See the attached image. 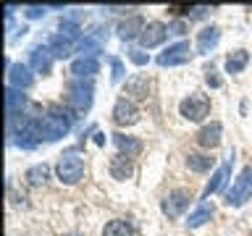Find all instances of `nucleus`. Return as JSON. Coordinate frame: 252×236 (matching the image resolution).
I'll return each instance as SVG.
<instances>
[{"label": "nucleus", "instance_id": "f257e3e1", "mask_svg": "<svg viewBox=\"0 0 252 236\" xmlns=\"http://www.w3.org/2000/svg\"><path fill=\"white\" fill-rule=\"evenodd\" d=\"M71 121H74V116L63 113L61 108H53L50 113H47L42 121H39V139H45V142H58V139H63V137L71 131Z\"/></svg>", "mask_w": 252, "mask_h": 236}, {"label": "nucleus", "instance_id": "f03ea898", "mask_svg": "<svg viewBox=\"0 0 252 236\" xmlns=\"http://www.w3.org/2000/svg\"><path fill=\"white\" fill-rule=\"evenodd\" d=\"M55 173H58L61 184H68V186L76 184V181L84 176V157L76 155L74 149L66 152V155H61L58 165H55Z\"/></svg>", "mask_w": 252, "mask_h": 236}, {"label": "nucleus", "instance_id": "7ed1b4c3", "mask_svg": "<svg viewBox=\"0 0 252 236\" xmlns=\"http://www.w3.org/2000/svg\"><path fill=\"white\" fill-rule=\"evenodd\" d=\"M247 200H252V165H247L239 173V178L231 184V189L226 194V205L228 207H242Z\"/></svg>", "mask_w": 252, "mask_h": 236}, {"label": "nucleus", "instance_id": "20e7f679", "mask_svg": "<svg viewBox=\"0 0 252 236\" xmlns=\"http://www.w3.org/2000/svg\"><path fill=\"white\" fill-rule=\"evenodd\" d=\"M92 84L84 82V79H76V82L68 84V105L76 110V113H87L92 108Z\"/></svg>", "mask_w": 252, "mask_h": 236}, {"label": "nucleus", "instance_id": "39448f33", "mask_svg": "<svg viewBox=\"0 0 252 236\" xmlns=\"http://www.w3.org/2000/svg\"><path fill=\"white\" fill-rule=\"evenodd\" d=\"M179 113L184 116L187 121H202V118L210 113V100L205 97V94H200V92H192L189 97L181 100Z\"/></svg>", "mask_w": 252, "mask_h": 236}, {"label": "nucleus", "instance_id": "423d86ee", "mask_svg": "<svg viewBox=\"0 0 252 236\" xmlns=\"http://www.w3.org/2000/svg\"><path fill=\"white\" fill-rule=\"evenodd\" d=\"M105 39H108V27H92L82 39H79V53H82V58H97V53L105 47Z\"/></svg>", "mask_w": 252, "mask_h": 236}, {"label": "nucleus", "instance_id": "0eeeda50", "mask_svg": "<svg viewBox=\"0 0 252 236\" xmlns=\"http://www.w3.org/2000/svg\"><path fill=\"white\" fill-rule=\"evenodd\" d=\"M13 142L19 145L21 149H34L37 145H39V121L37 118H32V116H27L21 121V126L13 131Z\"/></svg>", "mask_w": 252, "mask_h": 236}, {"label": "nucleus", "instance_id": "6e6552de", "mask_svg": "<svg viewBox=\"0 0 252 236\" xmlns=\"http://www.w3.org/2000/svg\"><path fill=\"white\" fill-rule=\"evenodd\" d=\"M192 58V45L187 42V39H181L176 45H168L165 50L158 55V66H181V63H187Z\"/></svg>", "mask_w": 252, "mask_h": 236}, {"label": "nucleus", "instance_id": "1a4fd4ad", "mask_svg": "<svg viewBox=\"0 0 252 236\" xmlns=\"http://www.w3.org/2000/svg\"><path fill=\"white\" fill-rule=\"evenodd\" d=\"M189 202H192V192H189V189H173V192H168V197L160 202V210L168 218H179L181 212L189 207Z\"/></svg>", "mask_w": 252, "mask_h": 236}, {"label": "nucleus", "instance_id": "9d476101", "mask_svg": "<svg viewBox=\"0 0 252 236\" xmlns=\"http://www.w3.org/2000/svg\"><path fill=\"white\" fill-rule=\"evenodd\" d=\"M113 121L118 126H131V123H137L139 121V108L134 105V102L129 97H121L113 105Z\"/></svg>", "mask_w": 252, "mask_h": 236}, {"label": "nucleus", "instance_id": "9b49d317", "mask_svg": "<svg viewBox=\"0 0 252 236\" xmlns=\"http://www.w3.org/2000/svg\"><path fill=\"white\" fill-rule=\"evenodd\" d=\"M165 37H168V27L160 21H150L145 31H142V37H139V42L145 50H150V47H158V45H163L165 42Z\"/></svg>", "mask_w": 252, "mask_h": 236}, {"label": "nucleus", "instance_id": "f8f14e48", "mask_svg": "<svg viewBox=\"0 0 252 236\" xmlns=\"http://www.w3.org/2000/svg\"><path fill=\"white\" fill-rule=\"evenodd\" d=\"M8 84L13 87V89H29L32 84H34V76H32V68L24 66V63H16V66L8 68Z\"/></svg>", "mask_w": 252, "mask_h": 236}, {"label": "nucleus", "instance_id": "ddd939ff", "mask_svg": "<svg viewBox=\"0 0 252 236\" xmlns=\"http://www.w3.org/2000/svg\"><path fill=\"white\" fill-rule=\"evenodd\" d=\"M29 68L37 71V74H50L53 68V53L47 50V47H34V50L29 53Z\"/></svg>", "mask_w": 252, "mask_h": 236}, {"label": "nucleus", "instance_id": "4468645a", "mask_svg": "<svg viewBox=\"0 0 252 236\" xmlns=\"http://www.w3.org/2000/svg\"><path fill=\"white\" fill-rule=\"evenodd\" d=\"M74 47H76V39L63 37L61 31L58 34H50V39H47V50L53 53V58H68L74 53Z\"/></svg>", "mask_w": 252, "mask_h": 236}, {"label": "nucleus", "instance_id": "2eb2a0df", "mask_svg": "<svg viewBox=\"0 0 252 236\" xmlns=\"http://www.w3.org/2000/svg\"><path fill=\"white\" fill-rule=\"evenodd\" d=\"M220 134H223V126H220L218 121H213V123H208V126L200 129L197 142H200V147H205V149H216L220 145Z\"/></svg>", "mask_w": 252, "mask_h": 236}, {"label": "nucleus", "instance_id": "dca6fc26", "mask_svg": "<svg viewBox=\"0 0 252 236\" xmlns=\"http://www.w3.org/2000/svg\"><path fill=\"white\" fill-rule=\"evenodd\" d=\"M24 105H27V94H24L21 89H13V87H8L5 89V110H8V121H16L19 118V113L24 110Z\"/></svg>", "mask_w": 252, "mask_h": 236}, {"label": "nucleus", "instance_id": "f3484780", "mask_svg": "<svg viewBox=\"0 0 252 236\" xmlns=\"http://www.w3.org/2000/svg\"><path fill=\"white\" fill-rule=\"evenodd\" d=\"M71 74H74V79H92L94 74H100V60L97 58H76L71 63Z\"/></svg>", "mask_w": 252, "mask_h": 236}, {"label": "nucleus", "instance_id": "a211bd4d", "mask_svg": "<svg viewBox=\"0 0 252 236\" xmlns=\"http://www.w3.org/2000/svg\"><path fill=\"white\" fill-rule=\"evenodd\" d=\"M218 39H220V29L218 27H205L200 34H197V53L210 55V50L218 45Z\"/></svg>", "mask_w": 252, "mask_h": 236}, {"label": "nucleus", "instance_id": "6ab92c4d", "mask_svg": "<svg viewBox=\"0 0 252 236\" xmlns=\"http://www.w3.org/2000/svg\"><path fill=\"white\" fill-rule=\"evenodd\" d=\"M142 31H145V21H142V16H131V19H126L118 24V37L124 39V42H129L134 37H142Z\"/></svg>", "mask_w": 252, "mask_h": 236}, {"label": "nucleus", "instance_id": "aec40b11", "mask_svg": "<svg viewBox=\"0 0 252 236\" xmlns=\"http://www.w3.org/2000/svg\"><path fill=\"white\" fill-rule=\"evenodd\" d=\"M131 173H134V165H131V157H126L118 152L113 160H110V176L118 178V181H126V178H131Z\"/></svg>", "mask_w": 252, "mask_h": 236}, {"label": "nucleus", "instance_id": "412c9836", "mask_svg": "<svg viewBox=\"0 0 252 236\" xmlns=\"http://www.w3.org/2000/svg\"><path fill=\"white\" fill-rule=\"evenodd\" d=\"M147 87H150L147 74H134V76L126 79L124 94H131V97H147Z\"/></svg>", "mask_w": 252, "mask_h": 236}, {"label": "nucleus", "instance_id": "4be33fe9", "mask_svg": "<svg viewBox=\"0 0 252 236\" xmlns=\"http://www.w3.org/2000/svg\"><path fill=\"white\" fill-rule=\"evenodd\" d=\"M247 63H250V53L247 50H234V53L226 55L223 68H226V74H242V71L247 68Z\"/></svg>", "mask_w": 252, "mask_h": 236}, {"label": "nucleus", "instance_id": "5701e85b", "mask_svg": "<svg viewBox=\"0 0 252 236\" xmlns=\"http://www.w3.org/2000/svg\"><path fill=\"white\" fill-rule=\"evenodd\" d=\"M213 212H216V207H213L210 202H200V207H197L192 215L187 218V228H200V226H205V223L213 218Z\"/></svg>", "mask_w": 252, "mask_h": 236}, {"label": "nucleus", "instance_id": "b1692460", "mask_svg": "<svg viewBox=\"0 0 252 236\" xmlns=\"http://www.w3.org/2000/svg\"><path fill=\"white\" fill-rule=\"evenodd\" d=\"M113 142H116V147L121 149V155H126V157H134V155L142 152V142L134 139V137H126V134H113Z\"/></svg>", "mask_w": 252, "mask_h": 236}, {"label": "nucleus", "instance_id": "393cba45", "mask_svg": "<svg viewBox=\"0 0 252 236\" xmlns=\"http://www.w3.org/2000/svg\"><path fill=\"white\" fill-rule=\"evenodd\" d=\"M187 165H189L192 171H197V173H208V171L213 168V165H216V157L192 152V155H187Z\"/></svg>", "mask_w": 252, "mask_h": 236}, {"label": "nucleus", "instance_id": "a878e982", "mask_svg": "<svg viewBox=\"0 0 252 236\" xmlns=\"http://www.w3.org/2000/svg\"><path fill=\"white\" fill-rule=\"evenodd\" d=\"M102 236H134V228L126 220H110L102 228Z\"/></svg>", "mask_w": 252, "mask_h": 236}, {"label": "nucleus", "instance_id": "bb28decb", "mask_svg": "<svg viewBox=\"0 0 252 236\" xmlns=\"http://www.w3.org/2000/svg\"><path fill=\"white\" fill-rule=\"evenodd\" d=\"M47 176H50V168H47L45 163H39V165H32V168L27 171V181L32 186H39V184H45Z\"/></svg>", "mask_w": 252, "mask_h": 236}, {"label": "nucleus", "instance_id": "cd10ccee", "mask_svg": "<svg viewBox=\"0 0 252 236\" xmlns=\"http://www.w3.org/2000/svg\"><path fill=\"white\" fill-rule=\"evenodd\" d=\"M61 34L63 37H71V39H79L82 27H79L76 21H71V19H61Z\"/></svg>", "mask_w": 252, "mask_h": 236}, {"label": "nucleus", "instance_id": "c85d7f7f", "mask_svg": "<svg viewBox=\"0 0 252 236\" xmlns=\"http://www.w3.org/2000/svg\"><path fill=\"white\" fill-rule=\"evenodd\" d=\"M110 71H113V74H110V82L113 84H118L124 79V74H126V68H124V60H118V58H110Z\"/></svg>", "mask_w": 252, "mask_h": 236}, {"label": "nucleus", "instance_id": "c756f323", "mask_svg": "<svg viewBox=\"0 0 252 236\" xmlns=\"http://www.w3.org/2000/svg\"><path fill=\"white\" fill-rule=\"evenodd\" d=\"M129 58H131V63H137V66H147V63H150V55L145 50H137V47H131V50H129Z\"/></svg>", "mask_w": 252, "mask_h": 236}, {"label": "nucleus", "instance_id": "7c9ffc66", "mask_svg": "<svg viewBox=\"0 0 252 236\" xmlns=\"http://www.w3.org/2000/svg\"><path fill=\"white\" fill-rule=\"evenodd\" d=\"M205 82H208V87H213V89H218V87H223V79H220L213 68L205 71Z\"/></svg>", "mask_w": 252, "mask_h": 236}, {"label": "nucleus", "instance_id": "2f4dec72", "mask_svg": "<svg viewBox=\"0 0 252 236\" xmlns=\"http://www.w3.org/2000/svg\"><path fill=\"white\" fill-rule=\"evenodd\" d=\"M24 13H27V19H42V16H45V5H29Z\"/></svg>", "mask_w": 252, "mask_h": 236}, {"label": "nucleus", "instance_id": "473e14b6", "mask_svg": "<svg viewBox=\"0 0 252 236\" xmlns=\"http://www.w3.org/2000/svg\"><path fill=\"white\" fill-rule=\"evenodd\" d=\"M184 31H187V24H184V21H173V24H168V34L181 37Z\"/></svg>", "mask_w": 252, "mask_h": 236}, {"label": "nucleus", "instance_id": "72a5a7b5", "mask_svg": "<svg viewBox=\"0 0 252 236\" xmlns=\"http://www.w3.org/2000/svg\"><path fill=\"white\" fill-rule=\"evenodd\" d=\"M94 145H100V147H102V145H105V134H100V131H97V134H94Z\"/></svg>", "mask_w": 252, "mask_h": 236}]
</instances>
